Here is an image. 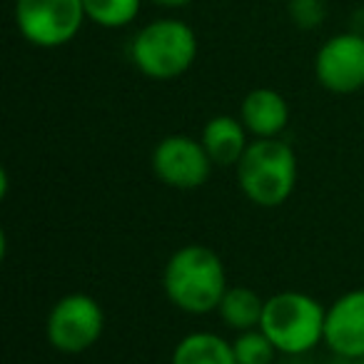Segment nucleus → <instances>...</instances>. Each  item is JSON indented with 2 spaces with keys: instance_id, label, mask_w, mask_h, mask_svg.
<instances>
[{
  "instance_id": "f257e3e1",
  "label": "nucleus",
  "mask_w": 364,
  "mask_h": 364,
  "mask_svg": "<svg viewBox=\"0 0 364 364\" xmlns=\"http://www.w3.org/2000/svg\"><path fill=\"white\" fill-rule=\"evenodd\" d=\"M228 287L223 257L208 245H182L170 255L162 269L165 297L172 307L193 317L218 312Z\"/></svg>"
},
{
  "instance_id": "f03ea898",
  "label": "nucleus",
  "mask_w": 364,
  "mask_h": 364,
  "mask_svg": "<svg viewBox=\"0 0 364 364\" xmlns=\"http://www.w3.org/2000/svg\"><path fill=\"white\" fill-rule=\"evenodd\" d=\"M237 185L242 195L257 208H279L292 198L299 177L297 152L282 137L252 140L240 162Z\"/></svg>"
},
{
  "instance_id": "7ed1b4c3",
  "label": "nucleus",
  "mask_w": 364,
  "mask_h": 364,
  "mask_svg": "<svg viewBox=\"0 0 364 364\" xmlns=\"http://www.w3.org/2000/svg\"><path fill=\"white\" fill-rule=\"evenodd\" d=\"M200 43L185 21L160 18L135 33L130 43L132 65L150 80H175L195 65Z\"/></svg>"
},
{
  "instance_id": "20e7f679",
  "label": "nucleus",
  "mask_w": 364,
  "mask_h": 364,
  "mask_svg": "<svg viewBox=\"0 0 364 364\" xmlns=\"http://www.w3.org/2000/svg\"><path fill=\"white\" fill-rule=\"evenodd\" d=\"M327 307L307 292L282 289L267 297L259 329L279 354H307L324 342Z\"/></svg>"
},
{
  "instance_id": "39448f33",
  "label": "nucleus",
  "mask_w": 364,
  "mask_h": 364,
  "mask_svg": "<svg viewBox=\"0 0 364 364\" xmlns=\"http://www.w3.org/2000/svg\"><path fill=\"white\" fill-rule=\"evenodd\" d=\"M105 332V309L92 294L70 292L50 307L46 337L60 354H82L100 342Z\"/></svg>"
},
{
  "instance_id": "423d86ee",
  "label": "nucleus",
  "mask_w": 364,
  "mask_h": 364,
  "mask_svg": "<svg viewBox=\"0 0 364 364\" xmlns=\"http://www.w3.org/2000/svg\"><path fill=\"white\" fill-rule=\"evenodd\" d=\"M87 16L82 0H16V26L31 46L53 50L77 38Z\"/></svg>"
},
{
  "instance_id": "0eeeda50",
  "label": "nucleus",
  "mask_w": 364,
  "mask_h": 364,
  "mask_svg": "<svg viewBox=\"0 0 364 364\" xmlns=\"http://www.w3.org/2000/svg\"><path fill=\"white\" fill-rule=\"evenodd\" d=\"M150 167L155 177L172 190H200L213 175V157L203 140L190 135H167L152 147Z\"/></svg>"
},
{
  "instance_id": "6e6552de",
  "label": "nucleus",
  "mask_w": 364,
  "mask_h": 364,
  "mask_svg": "<svg viewBox=\"0 0 364 364\" xmlns=\"http://www.w3.org/2000/svg\"><path fill=\"white\" fill-rule=\"evenodd\" d=\"M314 77L327 92L354 95L364 87V36L357 31L337 33L319 46Z\"/></svg>"
},
{
  "instance_id": "1a4fd4ad",
  "label": "nucleus",
  "mask_w": 364,
  "mask_h": 364,
  "mask_svg": "<svg viewBox=\"0 0 364 364\" xmlns=\"http://www.w3.org/2000/svg\"><path fill=\"white\" fill-rule=\"evenodd\" d=\"M324 344L342 359L364 357V287L339 294L324 314Z\"/></svg>"
},
{
  "instance_id": "9d476101",
  "label": "nucleus",
  "mask_w": 364,
  "mask_h": 364,
  "mask_svg": "<svg viewBox=\"0 0 364 364\" xmlns=\"http://www.w3.org/2000/svg\"><path fill=\"white\" fill-rule=\"evenodd\" d=\"M240 120L255 140L279 137L289 125V105L274 87H255L242 97Z\"/></svg>"
},
{
  "instance_id": "9b49d317",
  "label": "nucleus",
  "mask_w": 364,
  "mask_h": 364,
  "mask_svg": "<svg viewBox=\"0 0 364 364\" xmlns=\"http://www.w3.org/2000/svg\"><path fill=\"white\" fill-rule=\"evenodd\" d=\"M247 135H250L247 127L242 125L240 117L215 115L205 122L200 140H203L205 150L213 157L215 165L235 167L240 162V157L245 155V150L250 147Z\"/></svg>"
},
{
  "instance_id": "f8f14e48",
  "label": "nucleus",
  "mask_w": 364,
  "mask_h": 364,
  "mask_svg": "<svg viewBox=\"0 0 364 364\" xmlns=\"http://www.w3.org/2000/svg\"><path fill=\"white\" fill-rule=\"evenodd\" d=\"M170 364H237L235 347L218 332H190L175 344Z\"/></svg>"
},
{
  "instance_id": "ddd939ff",
  "label": "nucleus",
  "mask_w": 364,
  "mask_h": 364,
  "mask_svg": "<svg viewBox=\"0 0 364 364\" xmlns=\"http://www.w3.org/2000/svg\"><path fill=\"white\" fill-rule=\"evenodd\" d=\"M264 302L267 299L259 292H255L247 284H235L228 287L223 302L218 307V314L230 329L235 332H247V329H257L262 322Z\"/></svg>"
},
{
  "instance_id": "4468645a",
  "label": "nucleus",
  "mask_w": 364,
  "mask_h": 364,
  "mask_svg": "<svg viewBox=\"0 0 364 364\" xmlns=\"http://www.w3.org/2000/svg\"><path fill=\"white\" fill-rule=\"evenodd\" d=\"M82 6L90 23L107 31H117L137 21L142 0H82Z\"/></svg>"
},
{
  "instance_id": "2eb2a0df",
  "label": "nucleus",
  "mask_w": 364,
  "mask_h": 364,
  "mask_svg": "<svg viewBox=\"0 0 364 364\" xmlns=\"http://www.w3.org/2000/svg\"><path fill=\"white\" fill-rule=\"evenodd\" d=\"M232 347L237 364H272L274 354H279L259 327L247 329V332H237V337L232 339Z\"/></svg>"
},
{
  "instance_id": "dca6fc26",
  "label": "nucleus",
  "mask_w": 364,
  "mask_h": 364,
  "mask_svg": "<svg viewBox=\"0 0 364 364\" xmlns=\"http://www.w3.org/2000/svg\"><path fill=\"white\" fill-rule=\"evenodd\" d=\"M324 13V0H289V18L302 31L322 26Z\"/></svg>"
},
{
  "instance_id": "f3484780",
  "label": "nucleus",
  "mask_w": 364,
  "mask_h": 364,
  "mask_svg": "<svg viewBox=\"0 0 364 364\" xmlns=\"http://www.w3.org/2000/svg\"><path fill=\"white\" fill-rule=\"evenodd\" d=\"M150 3H155V6H160V8H185V6H190L193 0H150Z\"/></svg>"
},
{
  "instance_id": "a211bd4d",
  "label": "nucleus",
  "mask_w": 364,
  "mask_h": 364,
  "mask_svg": "<svg viewBox=\"0 0 364 364\" xmlns=\"http://www.w3.org/2000/svg\"><path fill=\"white\" fill-rule=\"evenodd\" d=\"M354 364H364V357H359V359H354Z\"/></svg>"
}]
</instances>
